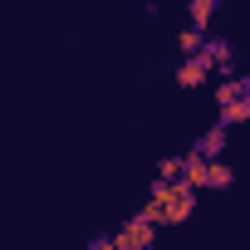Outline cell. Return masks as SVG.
I'll use <instances>...</instances> for the list:
<instances>
[{
    "label": "cell",
    "mask_w": 250,
    "mask_h": 250,
    "mask_svg": "<svg viewBox=\"0 0 250 250\" xmlns=\"http://www.w3.org/2000/svg\"><path fill=\"white\" fill-rule=\"evenodd\" d=\"M162 216V226H187L196 216V191L182 187V182H152V196H147Z\"/></svg>",
    "instance_id": "cell-1"
},
{
    "label": "cell",
    "mask_w": 250,
    "mask_h": 250,
    "mask_svg": "<svg viewBox=\"0 0 250 250\" xmlns=\"http://www.w3.org/2000/svg\"><path fill=\"white\" fill-rule=\"evenodd\" d=\"M216 123H221V128H240V123H250V79L245 74L216 83Z\"/></svg>",
    "instance_id": "cell-2"
},
{
    "label": "cell",
    "mask_w": 250,
    "mask_h": 250,
    "mask_svg": "<svg viewBox=\"0 0 250 250\" xmlns=\"http://www.w3.org/2000/svg\"><path fill=\"white\" fill-rule=\"evenodd\" d=\"M113 245L118 250H157V226L143 221V216H133V221H123L113 230Z\"/></svg>",
    "instance_id": "cell-3"
},
{
    "label": "cell",
    "mask_w": 250,
    "mask_h": 250,
    "mask_svg": "<svg viewBox=\"0 0 250 250\" xmlns=\"http://www.w3.org/2000/svg\"><path fill=\"white\" fill-rule=\"evenodd\" d=\"M201 59L221 74V79H235V44L230 40H221V35H206V44H201Z\"/></svg>",
    "instance_id": "cell-4"
},
{
    "label": "cell",
    "mask_w": 250,
    "mask_h": 250,
    "mask_svg": "<svg viewBox=\"0 0 250 250\" xmlns=\"http://www.w3.org/2000/svg\"><path fill=\"white\" fill-rule=\"evenodd\" d=\"M211 74H216V69H211L201 54H196V59H182V64H177V88H187V93H191V88H206Z\"/></svg>",
    "instance_id": "cell-5"
},
{
    "label": "cell",
    "mask_w": 250,
    "mask_h": 250,
    "mask_svg": "<svg viewBox=\"0 0 250 250\" xmlns=\"http://www.w3.org/2000/svg\"><path fill=\"white\" fill-rule=\"evenodd\" d=\"M226 143H230V128H221V123H211V128H206V133L196 138V147H191V152H201L206 162H216V157L226 152Z\"/></svg>",
    "instance_id": "cell-6"
},
{
    "label": "cell",
    "mask_w": 250,
    "mask_h": 250,
    "mask_svg": "<svg viewBox=\"0 0 250 250\" xmlns=\"http://www.w3.org/2000/svg\"><path fill=\"white\" fill-rule=\"evenodd\" d=\"M206 182H211V162H206L201 152H191V147H187V167H182V187H191V191H206Z\"/></svg>",
    "instance_id": "cell-7"
},
{
    "label": "cell",
    "mask_w": 250,
    "mask_h": 250,
    "mask_svg": "<svg viewBox=\"0 0 250 250\" xmlns=\"http://www.w3.org/2000/svg\"><path fill=\"white\" fill-rule=\"evenodd\" d=\"M216 5H221V0H187V15H191V30L211 35V25H216Z\"/></svg>",
    "instance_id": "cell-8"
},
{
    "label": "cell",
    "mask_w": 250,
    "mask_h": 250,
    "mask_svg": "<svg viewBox=\"0 0 250 250\" xmlns=\"http://www.w3.org/2000/svg\"><path fill=\"white\" fill-rule=\"evenodd\" d=\"M235 187V167L226 162V157H216L211 162V182H206V191H230Z\"/></svg>",
    "instance_id": "cell-9"
},
{
    "label": "cell",
    "mask_w": 250,
    "mask_h": 250,
    "mask_svg": "<svg viewBox=\"0 0 250 250\" xmlns=\"http://www.w3.org/2000/svg\"><path fill=\"white\" fill-rule=\"evenodd\" d=\"M201 44H206V35H201V30H191V25L177 35V49H182V59H196V54H201Z\"/></svg>",
    "instance_id": "cell-10"
},
{
    "label": "cell",
    "mask_w": 250,
    "mask_h": 250,
    "mask_svg": "<svg viewBox=\"0 0 250 250\" xmlns=\"http://www.w3.org/2000/svg\"><path fill=\"white\" fill-rule=\"evenodd\" d=\"M182 167H187V152H177V157H162V167H157V182H182Z\"/></svg>",
    "instance_id": "cell-11"
},
{
    "label": "cell",
    "mask_w": 250,
    "mask_h": 250,
    "mask_svg": "<svg viewBox=\"0 0 250 250\" xmlns=\"http://www.w3.org/2000/svg\"><path fill=\"white\" fill-rule=\"evenodd\" d=\"M88 250H118V245H113V235H98V240H88Z\"/></svg>",
    "instance_id": "cell-12"
},
{
    "label": "cell",
    "mask_w": 250,
    "mask_h": 250,
    "mask_svg": "<svg viewBox=\"0 0 250 250\" xmlns=\"http://www.w3.org/2000/svg\"><path fill=\"white\" fill-rule=\"evenodd\" d=\"M157 250H162V245H157Z\"/></svg>",
    "instance_id": "cell-13"
}]
</instances>
